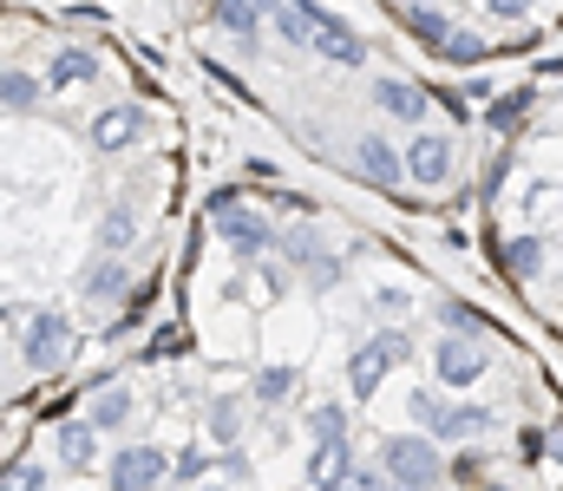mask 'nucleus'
I'll use <instances>...</instances> for the list:
<instances>
[{
	"instance_id": "nucleus-11",
	"label": "nucleus",
	"mask_w": 563,
	"mask_h": 491,
	"mask_svg": "<svg viewBox=\"0 0 563 491\" xmlns=\"http://www.w3.org/2000/svg\"><path fill=\"white\" fill-rule=\"evenodd\" d=\"M407 177L413 183H445L452 177V138L445 132H413V145H407Z\"/></svg>"
},
{
	"instance_id": "nucleus-13",
	"label": "nucleus",
	"mask_w": 563,
	"mask_h": 491,
	"mask_svg": "<svg viewBox=\"0 0 563 491\" xmlns=\"http://www.w3.org/2000/svg\"><path fill=\"white\" fill-rule=\"evenodd\" d=\"M374 105H380L387 119H400V125H426L432 92H426V86H413V79H380V86H374Z\"/></svg>"
},
{
	"instance_id": "nucleus-2",
	"label": "nucleus",
	"mask_w": 563,
	"mask_h": 491,
	"mask_svg": "<svg viewBox=\"0 0 563 491\" xmlns=\"http://www.w3.org/2000/svg\"><path fill=\"white\" fill-rule=\"evenodd\" d=\"M413 420L426 426V439H452V446H472V439H485V433L498 426L492 406H445L432 387L413 393Z\"/></svg>"
},
{
	"instance_id": "nucleus-10",
	"label": "nucleus",
	"mask_w": 563,
	"mask_h": 491,
	"mask_svg": "<svg viewBox=\"0 0 563 491\" xmlns=\"http://www.w3.org/2000/svg\"><path fill=\"white\" fill-rule=\"evenodd\" d=\"M139 138H144V112L139 105H106V112L86 125V145L106 152V158H112V152H132Z\"/></svg>"
},
{
	"instance_id": "nucleus-29",
	"label": "nucleus",
	"mask_w": 563,
	"mask_h": 491,
	"mask_svg": "<svg viewBox=\"0 0 563 491\" xmlns=\"http://www.w3.org/2000/svg\"><path fill=\"white\" fill-rule=\"evenodd\" d=\"M334 491H387V472H380V466H347V472L334 479Z\"/></svg>"
},
{
	"instance_id": "nucleus-15",
	"label": "nucleus",
	"mask_w": 563,
	"mask_h": 491,
	"mask_svg": "<svg viewBox=\"0 0 563 491\" xmlns=\"http://www.w3.org/2000/svg\"><path fill=\"white\" fill-rule=\"evenodd\" d=\"M79 295H86V302H125V295H132V269H125V256H99V263L79 276Z\"/></svg>"
},
{
	"instance_id": "nucleus-24",
	"label": "nucleus",
	"mask_w": 563,
	"mask_h": 491,
	"mask_svg": "<svg viewBox=\"0 0 563 491\" xmlns=\"http://www.w3.org/2000/svg\"><path fill=\"white\" fill-rule=\"evenodd\" d=\"M407 33H413V40H426V46L439 53V46L452 40V20H445L439 7H407Z\"/></svg>"
},
{
	"instance_id": "nucleus-20",
	"label": "nucleus",
	"mask_w": 563,
	"mask_h": 491,
	"mask_svg": "<svg viewBox=\"0 0 563 491\" xmlns=\"http://www.w3.org/2000/svg\"><path fill=\"white\" fill-rule=\"evenodd\" d=\"M86 79H99V59L86 46H59L46 66V86H86Z\"/></svg>"
},
{
	"instance_id": "nucleus-25",
	"label": "nucleus",
	"mask_w": 563,
	"mask_h": 491,
	"mask_svg": "<svg viewBox=\"0 0 563 491\" xmlns=\"http://www.w3.org/2000/svg\"><path fill=\"white\" fill-rule=\"evenodd\" d=\"M295 387H301V373H295V367H263V373H256V400H263V406H282Z\"/></svg>"
},
{
	"instance_id": "nucleus-8",
	"label": "nucleus",
	"mask_w": 563,
	"mask_h": 491,
	"mask_svg": "<svg viewBox=\"0 0 563 491\" xmlns=\"http://www.w3.org/2000/svg\"><path fill=\"white\" fill-rule=\"evenodd\" d=\"M485 367H492V354H485L478 334H439V347H432V373H439V387H472Z\"/></svg>"
},
{
	"instance_id": "nucleus-18",
	"label": "nucleus",
	"mask_w": 563,
	"mask_h": 491,
	"mask_svg": "<svg viewBox=\"0 0 563 491\" xmlns=\"http://www.w3.org/2000/svg\"><path fill=\"white\" fill-rule=\"evenodd\" d=\"M210 26L217 33H230L243 53L256 46V33H263V13H256V0H210Z\"/></svg>"
},
{
	"instance_id": "nucleus-5",
	"label": "nucleus",
	"mask_w": 563,
	"mask_h": 491,
	"mask_svg": "<svg viewBox=\"0 0 563 491\" xmlns=\"http://www.w3.org/2000/svg\"><path fill=\"white\" fill-rule=\"evenodd\" d=\"M407 354H413V341H407L400 327H380L374 341H361V347L347 354V393H354V400L380 393V380H387V373H394Z\"/></svg>"
},
{
	"instance_id": "nucleus-33",
	"label": "nucleus",
	"mask_w": 563,
	"mask_h": 491,
	"mask_svg": "<svg viewBox=\"0 0 563 491\" xmlns=\"http://www.w3.org/2000/svg\"><path fill=\"white\" fill-rule=\"evenodd\" d=\"M263 295H269V302H276V295H288V269L263 263Z\"/></svg>"
},
{
	"instance_id": "nucleus-16",
	"label": "nucleus",
	"mask_w": 563,
	"mask_h": 491,
	"mask_svg": "<svg viewBox=\"0 0 563 491\" xmlns=\"http://www.w3.org/2000/svg\"><path fill=\"white\" fill-rule=\"evenodd\" d=\"M354 164L367 170V183H387V190H394V183L407 177V164H400V152H394V145H387L380 132H361V138H354Z\"/></svg>"
},
{
	"instance_id": "nucleus-32",
	"label": "nucleus",
	"mask_w": 563,
	"mask_h": 491,
	"mask_svg": "<svg viewBox=\"0 0 563 491\" xmlns=\"http://www.w3.org/2000/svg\"><path fill=\"white\" fill-rule=\"evenodd\" d=\"M485 7H492V20H525L538 0H485Z\"/></svg>"
},
{
	"instance_id": "nucleus-1",
	"label": "nucleus",
	"mask_w": 563,
	"mask_h": 491,
	"mask_svg": "<svg viewBox=\"0 0 563 491\" xmlns=\"http://www.w3.org/2000/svg\"><path fill=\"white\" fill-rule=\"evenodd\" d=\"M380 472H387V486H400V491H432L445 479V459L420 433H394V439H380Z\"/></svg>"
},
{
	"instance_id": "nucleus-19",
	"label": "nucleus",
	"mask_w": 563,
	"mask_h": 491,
	"mask_svg": "<svg viewBox=\"0 0 563 491\" xmlns=\"http://www.w3.org/2000/svg\"><path fill=\"white\" fill-rule=\"evenodd\" d=\"M139 243V210L132 203H112L106 223H99V256H125Z\"/></svg>"
},
{
	"instance_id": "nucleus-35",
	"label": "nucleus",
	"mask_w": 563,
	"mask_h": 491,
	"mask_svg": "<svg viewBox=\"0 0 563 491\" xmlns=\"http://www.w3.org/2000/svg\"><path fill=\"white\" fill-rule=\"evenodd\" d=\"M407 7H439V0H407Z\"/></svg>"
},
{
	"instance_id": "nucleus-30",
	"label": "nucleus",
	"mask_w": 563,
	"mask_h": 491,
	"mask_svg": "<svg viewBox=\"0 0 563 491\" xmlns=\"http://www.w3.org/2000/svg\"><path fill=\"white\" fill-rule=\"evenodd\" d=\"M308 426H314V439L347 433V406H334V400H328V406H314V413H308Z\"/></svg>"
},
{
	"instance_id": "nucleus-34",
	"label": "nucleus",
	"mask_w": 563,
	"mask_h": 491,
	"mask_svg": "<svg viewBox=\"0 0 563 491\" xmlns=\"http://www.w3.org/2000/svg\"><path fill=\"white\" fill-rule=\"evenodd\" d=\"M439 315H445V327H478V315H472V309H465V302H445V309H439Z\"/></svg>"
},
{
	"instance_id": "nucleus-36",
	"label": "nucleus",
	"mask_w": 563,
	"mask_h": 491,
	"mask_svg": "<svg viewBox=\"0 0 563 491\" xmlns=\"http://www.w3.org/2000/svg\"><path fill=\"white\" fill-rule=\"evenodd\" d=\"M387 491H400V486H387Z\"/></svg>"
},
{
	"instance_id": "nucleus-3",
	"label": "nucleus",
	"mask_w": 563,
	"mask_h": 491,
	"mask_svg": "<svg viewBox=\"0 0 563 491\" xmlns=\"http://www.w3.org/2000/svg\"><path fill=\"white\" fill-rule=\"evenodd\" d=\"M73 354H79V327H73L66 309H40V315L26 322V334H20V360H26L33 373H59Z\"/></svg>"
},
{
	"instance_id": "nucleus-28",
	"label": "nucleus",
	"mask_w": 563,
	"mask_h": 491,
	"mask_svg": "<svg viewBox=\"0 0 563 491\" xmlns=\"http://www.w3.org/2000/svg\"><path fill=\"white\" fill-rule=\"evenodd\" d=\"M46 479H53V472H46L40 459H20V466L0 479V491H46Z\"/></svg>"
},
{
	"instance_id": "nucleus-12",
	"label": "nucleus",
	"mask_w": 563,
	"mask_h": 491,
	"mask_svg": "<svg viewBox=\"0 0 563 491\" xmlns=\"http://www.w3.org/2000/svg\"><path fill=\"white\" fill-rule=\"evenodd\" d=\"M79 420H86L99 439H106V433H125V426H132V387H112V380H99V393L86 400V413H79Z\"/></svg>"
},
{
	"instance_id": "nucleus-21",
	"label": "nucleus",
	"mask_w": 563,
	"mask_h": 491,
	"mask_svg": "<svg viewBox=\"0 0 563 491\" xmlns=\"http://www.w3.org/2000/svg\"><path fill=\"white\" fill-rule=\"evenodd\" d=\"M40 99H46V79H33V72H20V66L0 72V112H33Z\"/></svg>"
},
{
	"instance_id": "nucleus-23",
	"label": "nucleus",
	"mask_w": 563,
	"mask_h": 491,
	"mask_svg": "<svg viewBox=\"0 0 563 491\" xmlns=\"http://www.w3.org/2000/svg\"><path fill=\"white\" fill-rule=\"evenodd\" d=\"M210 439H217L223 453L243 439V393H217V400H210Z\"/></svg>"
},
{
	"instance_id": "nucleus-6",
	"label": "nucleus",
	"mask_w": 563,
	"mask_h": 491,
	"mask_svg": "<svg viewBox=\"0 0 563 491\" xmlns=\"http://www.w3.org/2000/svg\"><path fill=\"white\" fill-rule=\"evenodd\" d=\"M164 479H170V453L151 446V439L119 446L112 466H106V491H164Z\"/></svg>"
},
{
	"instance_id": "nucleus-17",
	"label": "nucleus",
	"mask_w": 563,
	"mask_h": 491,
	"mask_svg": "<svg viewBox=\"0 0 563 491\" xmlns=\"http://www.w3.org/2000/svg\"><path fill=\"white\" fill-rule=\"evenodd\" d=\"M354 466V439L347 433H328V439H314V459H308V486L314 491H334V479Z\"/></svg>"
},
{
	"instance_id": "nucleus-14",
	"label": "nucleus",
	"mask_w": 563,
	"mask_h": 491,
	"mask_svg": "<svg viewBox=\"0 0 563 491\" xmlns=\"http://www.w3.org/2000/svg\"><path fill=\"white\" fill-rule=\"evenodd\" d=\"M53 459H59V472H92L99 466V433L86 420H66L53 433Z\"/></svg>"
},
{
	"instance_id": "nucleus-9",
	"label": "nucleus",
	"mask_w": 563,
	"mask_h": 491,
	"mask_svg": "<svg viewBox=\"0 0 563 491\" xmlns=\"http://www.w3.org/2000/svg\"><path fill=\"white\" fill-rule=\"evenodd\" d=\"M276 243H282V256L308 276V289H334V276H341V263L314 243V230H276Z\"/></svg>"
},
{
	"instance_id": "nucleus-22",
	"label": "nucleus",
	"mask_w": 563,
	"mask_h": 491,
	"mask_svg": "<svg viewBox=\"0 0 563 491\" xmlns=\"http://www.w3.org/2000/svg\"><path fill=\"white\" fill-rule=\"evenodd\" d=\"M498 263H505L518 282H538V269H544V236H511V243L498 249Z\"/></svg>"
},
{
	"instance_id": "nucleus-31",
	"label": "nucleus",
	"mask_w": 563,
	"mask_h": 491,
	"mask_svg": "<svg viewBox=\"0 0 563 491\" xmlns=\"http://www.w3.org/2000/svg\"><path fill=\"white\" fill-rule=\"evenodd\" d=\"M525 105H531L525 92H511V99H498V105H492V125H498V132H518V119H525Z\"/></svg>"
},
{
	"instance_id": "nucleus-27",
	"label": "nucleus",
	"mask_w": 563,
	"mask_h": 491,
	"mask_svg": "<svg viewBox=\"0 0 563 491\" xmlns=\"http://www.w3.org/2000/svg\"><path fill=\"white\" fill-rule=\"evenodd\" d=\"M203 472H210V453H203V446H184V453L170 459V479H177V486H197Z\"/></svg>"
},
{
	"instance_id": "nucleus-26",
	"label": "nucleus",
	"mask_w": 563,
	"mask_h": 491,
	"mask_svg": "<svg viewBox=\"0 0 563 491\" xmlns=\"http://www.w3.org/2000/svg\"><path fill=\"white\" fill-rule=\"evenodd\" d=\"M439 53H445L452 66H478V59H485V40H478V33H459V26H452V40H445Z\"/></svg>"
},
{
	"instance_id": "nucleus-4",
	"label": "nucleus",
	"mask_w": 563,
	"mask_h": 491,
	"mask_svg": "<svg viewBox=\"0 0 563 491\" xmlns=\"http://www.w3.org/2000/svg\"><path fill=\"white\" fill-rule=\"evenodd\" d=\"M288 7H295V20L308 26V46H314L328 66H361V59H367V40H361L341 13H328L321 0H288Z\"/></svg>"
},
{
	"instance_id": "nucleus-7",
	"label": "nucleus",
	"mask_w": 563,
	"mask_h": 491,
	"mask_svg": "<svg viewBox=\"0 0 563 491\" xmlns=\"http://www.w3.org/2000/svg\"><path fill=\"white\" fill-rule=\"evenodd\" d=\"M217 236L236 249V263H263V256L276 249L269 216H263V210H243V203H223V210H217Z\"/></svg>"
}]
</instances>
